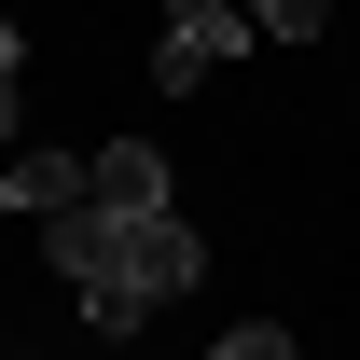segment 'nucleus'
Returning <instances> with one entry per match:
<instances>
[{
    "label": "nucleus",
    "instance_id": "0eeeda50",
    "mask_svg": "<svg viewBox=\"0 0 360 360\" xmlns=\"http://www.w3.org/2000/svg\"><path fill=\"white\" fill-rule=\"evenodd\" d=\"M0 139H14V70H0Z\"/></svg>",
    "mask_w": 360,
    "mask_h": 360
},
{
    "label": "nucleus",
    "instance_id": "f03ea898",
    "mask_svg": "<svg viewBox=\"0 0 360 360\" xmlns=\"http://www.w3.org/2000/svg\"><path fill=\"white\" fill-rule=\"evenodd\" d=\"M84 194L125 208V222H153V208H167V153H153V139H111V153L84 167Z\"/></svg>",
    "mask_w": 360,
    "mask_h": 360
},
{
    "label": "nucleus",
    "instance_id": "20e7f679",
    "mask_svg": "<svg viewBox=\"0 0 360 360\" xmlns=\"http://www.w3.org/2000/svg\"><path fill=\"white\" fill-rule=\"evenodd\" d=\"M208 70H236V56L208 42V28H167V42H153V84H167V97H194Z\"/></svg>",
    "mask_w": 360,
    "mask_h": 360
},
{
    "label": "nucleus",
    "instance_id": "423d86ee",
    "mask_svg": "<svg viewBox=\"0 0 360 360\" xmlns=\"http://www.w3.org/2000/svg\"><path fill=\"white\" fill-rule=\"evenodd\" d=\"M222 360H291V333H277V319H236V333H222Z\"/></svg>",
    "mask_w": 360,
    "mask_h": 360
},
{
    "label": "nucleus",
    "instance_id": "39448f33",
    "mask_svg": "<svg viewBox=\"0 0 360 360\" xmlns=\"http://www.w3.org/2000/svg\"><path fill=\"white\" fill-rule=\"evenodd\" d=\"M319 14H333V0H250V28H264V42H319Z\"/></svg>",
    "mask_w": 360,
    "mask_h": 360
},
{
    "label": "nucleus",
    "instance_id": "f257e3e1",
    "mask_svg": "<svg viewBox=\"0 0 360 360\" xmlns=\"http://www.w3.org/2000/svg\"><path fill=\"white\" fill-rule=\"evenodd\" d=\"M42 250H56V277H70V305H84L97 333H139V319L167 305V291H194V264H208L180 208L125 222V208H97V194H84V208H56Z\"/></svg>",
    "mask_w": 360,
    "mask_h": 360
},
{
    "label": "nucleus",
    "instance_id": "7ed1b4c3",
    "mask_svg": "<svg viewBox=\"0 0 360 360\" xmlns=\"http://www.w3.org/2000/svg\"><path fill=\"white\" fill-rule=\"evenodd\" d=\"M0 208H28V222L84 208V153H14V167H0Z\"/></svg>",
    "mask_w": 360,
    "mask_h": 360
}]
</instances>
